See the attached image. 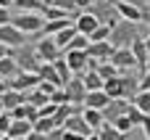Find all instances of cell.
<instances>
[{
	"label": "cell",
	"mask_w": 150,
	"mask_h": 140,
	"mask_svg": "<svg viewBox=\"0 0 150 140\" xmlns=\"http://www.w3.org/2000/svg\"><path fill=\"white\" fill-rule=\"evenodd\" d=\"M55 109H58V103H53V101H47V103H42V106H37V111H40V116H53V114H55Z\"/></svg>",
	"instance_id": "39"
},
{
	"label": "cell",
	"mask_w": 150,
	"mask_h": 140,
	"mask_svg": "<svg viewBox=\"0 0 150 140\" xmlns=\"http://www.w3.org/2000/svg\"><path fill=\"white\" fill-rule=\"evenodd\" d=\"M111 98L105 95V90L100 87V90H87V95H84V103L82 106H90V109H100L103 111V106L108 103Z\"/></svg>",
	"instance_id": "16"
},
{
	"label": "cell",
	"mask_w": 150,
	"mask_h": 140,
	"mask_svg": "<svg viewBox=\"0 0 150 140\" xmlns=\"http://www.w3.org/2000/svg\"><path fill=\"white\" fill-rule=\"evenodd\" d=\"M11 119H13V116H11L8 111H3V114H0V135H8V127H11Z\"/></svg>",
	"instance_id": "40"
},
{
	"label": "cell",
	"mask_w": 150,
	"mask_h": 140,
	"mask_svg": "<svg viewBox=\"0 0 150 140\" xmlns=\"http://www.w3.org/2000/svg\"><path fill=\"white\" fill-rule=\"evenodd\" d=\"M137 90H150V69H145V74H142V79H140Z\"/></svg>",
	"instance_id": "42"
},
{
	"label": "cell",
	"mask_w": 150,
	"mask_h": 140,
	"mask_svg": "<svg viewBox=\"0 0 150 140\" xmlns=\"http://www.w3.org/2000/svg\"><path fill=\"white\" fill-rule=\"evenodd\" d=\"M87 140H100V138H98V132H92V135H87Z\"/></svg>",
	"instance_id": "53"
},
{
	"label": "cell",
	"mask_w": 150,
	"mask_h": 140,
	"mask_svg": "<svg viewBox=\"0 0 150 140\" xmlns=\"http://www.w3.org/2000/svg\"><path fill=\"white\" fill-rule=\"evenodd\" d=\"M0 140H13V138L11 135H0Z\"/></svg>",
	"instance_id": "57"
},
{
	"label": "cell",
	"mask_w": 150,
	"mask_h": 140,
	"mask_svg": "<svg viewBox=\"0 0 150 140\" xmlns=\"http://www.w3.org/2000/svg\"><path fill=\"white\" fill-rule=\"evenodd\" d=\"M121 74V71H119ZM108 77L105 82H103V90H105V95L108 98H124V90H121V77Z\"/></svg>",
	"instance_id": "22"
},
{
	"label": "cell",
	"mask_w": 150,
	"mask_h": 140,
	"mask_svg": "<svg viewBox=\"0 0 150 140\" xmlns=\"http://www.w3.org/2000/svg\"><path fill=\"white\" fill-rule=\"evenodd\" d=\"M37 82H40V74H37V71H21V69H18V74L8 79V87H13V90H21V93H26V90L37 87Z\"/></svg>",
	"instance_id": "7"
},
{
	"label": "cell",
	"mask_w": 150,
	"mask_h": 140,
	"mask_svg": "<svg viewBox=\"0 0 150 140\" xmlns=\"http://www.w3.org/2000/svg\"><path fill=\"white\" fill-rule=\"evenodd\" d=\"M63 130H69V132H76V135H84V138L95 132V130H92V127L84 122V116H82L79 111H76V114H71V116H66V122H63Z\"/></svg>",
	"instance_id": "13"
},
{
	"label": "cell",
	"mask_w": 150,
	"mask_h": 140,
	"mask_svg": "<svg viewBox=\"0 0 150 140\" xmlns=\"http://www.w3.org/2000/svg\"><path fill=\"white\" fill-rule=\"evenodd\" d=\"M142 40H145V48H148V50H150V32H148V34H145V37H142Z\"/></svg>",
	"instance_id": "52"
},
{
	"label": "cell",
	"mask_w": 150,
	"mask_h": 140,
	"mask_svg": "<svg viewBox=\"0 0 150 140\" xmlns=\"http://www.w3.org/2000/svg\"><path fill=\"white\" fill-rule=\"evenodd\" d=\"M74 19L71 16H61V19H45V24H42V34H47V37H53L55 32H61L63 26H69Z\"/></svg>",
	"instance_id": "18"
},
{
	"label": "cell",
	"mask_w": 150,
	"mask_h": 140,
	"mask_svg": "<svg viewBox=\"0 0 150 140\" xmlns=\"http://www.w3.org/2000/svg\"><path fill=\"white\" fill-rule=\"evenodd\" d=\"M76 77H82V82H84V87H87V90H100V87H103V82H105L95 69H87V71H82V74H76Z\"/></svg>",
	"instance_id": "20"
},
{
	"label": "cell",
	"mask_w": 150,
	"mask_h": 140,
	"mask_svg": "<svg viewBox=\"0 0 150 140\" xmlns=\"http://www.w3.org/2000/svg\"><path fill=\"white\" fill-rule=\"evenodd\" d=\"M108 34H111V24L108 21H100L92 32H90V42H98V40H108Z\"/></svg>",
	"instance_id": "33"
},
{
	"label": "cell",
	"mask_w": 150,
	"mask_h": 140,
	"mask_svg": "<svg viewBox=\"0 0 150 140\" xmlns=\"http://www.w3.org/2000/svg\"><path fill=\"white\" fill-rule=\"evenodd\" d=\"M129 103H132V101H127V98H111V101L103 106V119H105V122H113L116 116L127 114Z\"/></svg>",
	"instance_id": "11"
},
{
	"label": "cell",
	"mask_w": 150,
	"mask_h": 140,
	"mask_svg": "<svg viewBox=\"0 0 150 140\" xmlns=\"http://www.w3.org/2000/svg\"><path fill=\"white\" fill-rule=\"evenodd\" d=\"M34 50H37V58L40 61H55L63 50L58 48V42L53 40V37H47V34H42V40L34 45Z\"/></svg>",
	"instance_id": "4"
},
{
	"label": "cell",
	"mask_w": 150,
	"mask_h": 140,
	"mask_svg": "<svg viewBox=\"0 0 150 140\" xmlns=\"http://www.w3.org/2000/svg\"><path fill=\"white\" fill-rule=\"evenodd\" d=\"M45 140H63V127H55V130H50V132L45 135Z\"/></svg>",
	"instance_id": "41"
},
{
	"label": "cell",
	"mask_w": 150,
	"mask_h": 140,
	"mask_svg": "<svg viewBox=\"0 0 150 140\" xmlns=\"http://www.w3.org/2000/svg\"><path fill=\"white\" fill-rule=\"evenodd\" d=\"M66 93H69V103H76V106H82L84 103V95H87V87H84V82H82V77H71L66 85Z\"/></svg>",
	"instance_id": "10"
},
{
	"label": "cell",
	"mask_w": 150,
	"mask_h": 140,
	"mask_svg": "<svg viewBox=\"0 0 150 140\" xmlns=\"http://www.w3.org/2000/svg\"><path fill=\"white\" fill-rule=\"evenodd\" d=\"M145 69H150V50H148V58H145Z\"/></svg>",
	"instance_id": "54"
},
{
	"label": "cell",
	"mask_w": 150,
	"mask_h": 140,
	"mask_svg": "<svg viewBox=\"0 0 150 140\" xmlns=\"http://www.w3.org/2000/svg\"><path fill=\"white\" fill-rule=\"evenodd\" d=\"M11 24L16 29H21L24 34H37V32H42L45 16L42 13H34V11H21L18 16H11Z\"/></svg>",
	"instance_id": "2"
},
{
	"label": "cell",
	"mask_w": 150,
	"mask_h": 140,
	"mask_svg": "<svg viewBox=\"0 0 150 140\" xmlns=\"http://www.w3.org/2000/svg\"><path fill=\"white\" fill-rule=\"evenodd\" d=\"M34 127H32V122L29 119H11V127H8V135L13 140H21L24 135H29Z\"/></svg>",
	"instance_id": "17"
},
{
	"label": "cell",
	"mask_w": 150,
	"mask_h": 140,
	"mask_svg": "<svg viewBox=\"0 0 150 140\" xmlns=\"http://www.w3.org/2000/svg\"><path fill=\"white\" fill-rule=\"evenodd\" d=\"M63 58H66L71 74H82V71L90 69V56H87V50H63Z\"/></svg>",
	"instance_id": "5"
},
{
	"label": "cell",
	"mask_w": 150,
	"mask_h": 140,
	"mask_svg": "<svg viewBox=\"0 0 150 140\" xmlns=\"http://www.w3.org/2000/svg\"><path fill=\"white\" fill-rule=\"evenodd\" d=\"M5 90H8V79H3V77H0V93H5Z\"/></svg>",
	"instance_id": "49"
},
{
	"label": "cell",
	"mask_w": 150,
	"mask_h": 140,
	"mask_svg": "<svg viewBox=\"0 0 150 140\" xmlns=\"http://www.w3.org/2000/svg\"><path fill=\"white\" fill-rule=\"evenodd\" d=\"M24 101H26V93H21V90H13V87H8L5 93H0V103H3V109H5V111H11V109L21 106Z\"/></svg>",
	"instance_id": "15"
},
{
	"label": "cell",
	"mask_w": 150,
	"mask_h": 140,
	"mask_svg": "<svg viewBox=\"0 0 150 140\" xmlns=\"http://www.w3.org/2000/svg\"><path fill=\"white\" fill-rule=\"evenodd\" d=\"M145 24H148V32H150V13H145Z\"/></svg>",
	"instance_id": "55"
},
{
	"label": "cell",
	"mask_w": 150,
	"mask_h": 140,
	"mask_svg": "<svg viewBox=\"0 0 150 140\" xmlns=\"http://www.w3.org/2000/svg\"><path fill=\"white\" fill-rule=\"evenodd\" d=\"M50 101H53V103H69V93H66V87H55L53 95H50Z\"/></svg>",
	"instance_id": "38"
},
{
	"label": "cell",
	"mask_w": 150,
	"mask_h": 140,
	"mask_svg": "<svg viewBox=\"0 0 150 140\" xmlns=\"http://www.w3.org/2000/svg\"><path fill=\"white\" fill-rule=\"evenodd\" d=\"M76 3V11H90V5H92V0H74Z\"/></svg>",
	"instance_id": "45"
},
{
	"label": "cell",
	"mask_w": 150,
	"mask_h": 140,
	"mask_svg": "<svg viewBox=\"0 0 150 140\" xmlns=\"http://www.w3.org/2000/svg\"><path fill=\"white\" fill-rule=\"evenodd\" d=\"M47 3H50V0H45V5H47Z\"/></svg>",
	"instance_id": "59"
},
{
	"label": "cell",
	"mask_w": 150,
	"mask_h": 140,
	"mask_svg": "<svg viewBox=\"0 0 150 140\" xmlns=\"http://www.w3.org/2000/svg\"><path fill=\"white\" fill-rule=\"evenodd\" d=\"M129 50H132V56H134L137 66H142V71H145V58H148V48H145V40H142V34H140V37H134V42L129 45Z\"/></svg>",
	"instance_id": "19"
},
{
	"label": "cell",
	"mask_w": 150,
	"mask_h": 140,
	"mask_svg": "<svg viewBox=\"0 0 150 140\" xmlns=\"http://www.w3.org/2000/svg\"><path fill=\"white\" fill-rule=\"evenodd\" d=\"M127 3H134V5H140V8H145V0H127Z\"/></svg>",
	"instance_id": "50"
},
{
	"label": "cell",
	"mask_w": 150,
	"mask_h": 140,
	"mask_svg": "<svg viewBox=\"0 0 150 140\" xmlns=\"http://www.w3.org/2000/svg\"><path fill=\"white\" fill-rule=\"evenodd\" d=\"M132 103H134L142 114H150V90H137L134 98H132Z\"/></svg>",
	"instance_id": "30"
},
{
	"label": "cell",
	"mask_w": 150,
	"mask_h": 140,
	"mask_svg": "<svg viewBox=\"0 0 150 140\" xmlns=\"http://www.w3.org/2000/svg\"><path fill=\"white\" fill-rule=\"evenodd\" d=\"M13 58H16V64H18L21 71H37L40 64H42V61L37 58V50H34V48H26V45L13 48Z\"/></svg>",
	"instance_id": "3"
},
{
	"label": "cell",
	"mask_w": 150,
	"mask_h": 140,
	"mask_svg": "<svg viewBox=\"0 0 150 140\" xmlns=\"http://www.w3.org/2000/svg\"><path fill=\"white\" fill-rule=\"evenodd\" d=\"M119 77H121V90H124V98H127V101H132V98H134V93H137L140 79H137L134 74H124V71H121Z\"/></svg>",
	"instance_id": "21"
},
{
	"label": "cell",
	"mask_w": 150,
	"mask_h": 140,
	"mask_svg": "<svg viewBox=\"0 0 150 140\" xmlns=\"http://www.w3.org/2000/svg\"><path fill=\"white\" fill-rule=\"evenodd\" d=\"M82 116H84V122L92 127V130H98L105 119H103V111L100 109H90V106H84V111H82Z\"/></svg>",
	"instance_id": "26"
},
{
	"label": "cell",
	"mask_w": 150,
	"mask_h": 140,
	"mask_svg": "<svg viewBox=\"0 0 150 140\" xmlns=\"http://www.w3.org/2000/svg\"><path fill=\"white\" fill-rule=\"evenodd\" d=\"M74 34H76V26H74V21H71L69 26H63L61 32H55V34H53V40H55V42H58V48L63 50V48L69 45V40H71Z\"/></svg>",
	"instance_id": "28"
},
{
	"label": "cell",
	"mask_w": 150,
	"mask_h": 140,
	"mask_svg": "<svg viewBox=\"0 0 150 140\" xmlns=\"http://www.w3.org/2000/svg\"><path fill=\"white\" fill-rule=\"evenodd\" d=\"M127 116H129V122L137 127V124H142V119H145V114L134 106V103H129V109H127Z\"/></svg>",
	"instance_id": "36"
},
{
	"label": "cell",
	"mask_w": 150,
	"mask_h": 140,
	"mask_svg": "<svg viewBox=\"0 0 150 140\" xmlns=\"http://www.w3.org/2000/svg\"><path fill=\"white\" fill-rule=\"evenodd\" d=\"M87 45H90V37L82 34V32H76V34L69 40V45H66L63 50H87Z\"/></svg>",
	"instance_id": "31"
},
{
	"label": "cell",
	"mask_w": 150,
	"mask_h": 140,
	"mask_svg": "<svg viewBox=\"0 0 150 140\" xmlns=\"http://www.w3.org/2000/svg\"><path fill=\"white\" fill-rule=\"evenodd\" d=\"M50 64L55 66V71H58V77H61V82H63V85L74 77V74H71V69H69V64H66V58H63V53H61L55 61H50Z\"/></svg>",
	"instance_id": "29"
},
{
	"label": "cell",
	"mask_w": 150,
	"mask_h": 140,
	"mask_svg": "<svg viewBox=\"0 0 150 140\" xmlns=\"http://www.w3.org/2000/svg\"><path fill=\"white\" fill-rule=\"evenodd\" d=\"M134 37H140V21H127V19H119L108 34L113 48H129L134 42Z\"/></svg>",
	"instance_id": "1"
},
{
	"label": "cell",
	"mask_w": 150,
	"mask_h": 140,
	"mask_svg": "<svg viewBox=\"0 0 150 140\" xmlns=\"http://www.w3.org/2000/svg\"><path fill=\"white\" fill-rule=\"evenodd\" d=\"M3 56H13V48H8V45L0 42V58H3Z\"/></svg>",
	"instance_id": "48"
},
{
	"label": "cell",
	"mask_w": 150,
	"mask_h": 140,
	"mask_svg": "<svg viewBox=\"0 0 150 140\" xmlns=\"http://www.w3.org/2000/svg\"><path fill=\"white\" fill-rule=\"evenodd\" d=\"M111 53H113L111 40H98V42H90V45H87V56H90L92 61H108Z\"/></svg>",
	"instance_id": "12"
},
{
	"label": "cell",
	"mask_w": 150,
	"mask_h": 140,
	"mask_svg": "<svg viewBox=\"0 0 150 140\" xmlns=\"http://www.w3.org/2000/svg\"><path fill=\"white\" fill-rule=\"evenodd\" d=\"M111 124H113V127H116L119 132H127V135H129V130L134 127V124L129 122V116H127V114H121V116H116V119H113Z\"/></svg>",
	"instance_id": "35"
},
{
	"label": "cell",
	"mask_w": 150,
	"mask_h": 140,
	"mask_svg": "<svg viewBox=\"0 0 150 140\" xmlns=\"http://www.w3.org/2000/svg\"><path fill=\"white\" fill-rule=\"evenodd\" d=\"M3 111H5V109H3V103H0V114H3Z\"/></svg>",
	"instance_id": "58"
},
{
	"label": "cell",
	"mask_w": 150,
	"mask_h": 140,
	"mask_svg": "<svg viewBox=\"0 0 150 140\" xmlns=\"http://www.w3.org/2000/svg\"><path fill=\"white\" fill-rule=\"evenodd\" d=\"M79 111V106L76 103H58V109H55V114H53V119H55V124L58 127H63V122H66V116H71V114H76Z\"/></svg>",
	"instance_id": "24"
},
{
	"label": "cell",
	"mask_w": 150,
	"mask_h": 140,
	"mask_svg": "<svg viewBox=\"0 0 150 140\" xmlns=\"http://www.w3.org/2000/svg\"><path fill=\"white\" fill-rule=\"evenodd\" d=\"M108 61H111L113 66H119V71H129V69L137 66V61H134V56H132L129 48H113V53H111Z\"/></svg>",
	"instance_id": "9"
},
{
	"label": "cell",
	"mask_w": 150,
	"mask_h": 140,
	"mask_svg": "<svg viewBox=\"0 0 150 140\" xmlns=\"http://www.w3.org/2000/svg\"><path fill=\"white\" fill-rule=\"evenodd\" d=\"M8 21H11V13H8V8L0 5V24H8Z\"/></svg>",
	"instance_id": "47"
},
{
	"label": "cell",
	"mask_w": 150,
	"mask_h": 140,
	"mask_svg": "<svg viewBox=\"0 0 150 140\" xmlns=\"http://www.w3.org/2000/svg\"><path fill=\"white\" fill-rule=\"evenodd\" d=\"M98 138L100 140H127V132H119L111 122H103L98 127Z\"/></svg>",
	"instance_id": "23"
},
{
	"label": "cell",
	"mask_w": 150,
	"mask_h": 140,
	"mask_svg": "<svg viewBox=\"0 0 150 140\" xmlns=\"http://www.w3.org/2000/svg\"><path fill=\"white\" fill-rule=\"evenodd\" d=\"M47 5H55V8H61V11H66V13H74V11H76V3H74V0H50Z\"/></svg>",
	"instance_id": "37"
},
{
	"label": "cell",
	"mask_w": 150,
	"mask_h": 140,
	"mask_svg": "<svg viewBox=\"0 0 150 140\" xmlns=\"http://www.w3.org/2000/svg\"><path fill=\"white\" fill-rule=\"evenodd\" d=\"M16 74H18L16 58H13V56H3V58H0V77H3V79H11V77H16Z\"/></svg>",
	"instance_id": "25"
},
{
	"label": "cell",
	"mask_w": 150,
	"mask_h": 140,
	"mask_svg": "<svg viewBox=\"0 0 150 140\" xmlns=\"http://www.w3.org/2000/svg\"><path fill=\"white\" fill-rule=\"evenodd\" d=\"M113 8H116L119 19H127V21H145V8H140V5H134V3L113 0Z\"/></svg>",
	"instance_id": "6"
},
{
	"label": "cell",
	"mask_w": 150,
	"mask_h": 140,
	"mask_svg": "<svg viewBox=\"0 0 150 140\" xmlns=\"http://www.w3.org/2000/svg\"><path fill=\"white\" fill-rule=\"evenodd\" d=\"M98 24H100V19H98L92 11H79V16L74 19V26H76V32H82V34H87V37H90V32H92Z\"/></svg>",
	"instance_id": "14"
},
{
	"label": "cell",
	"mask_w": 150,
	"mask_h": 140,
	"mask_svg": "<svg viewBox=\"0 0 150 140\" xmlns=\"http://www.w3.org/2000/svg\"><path fill=\"white\" fill-rule=\"evenodd\" d=\"M63 140H87L84 135H76V132H69V130H63Z\"/></svg>",
	"instance_id": "44"
},
{
	"label": "cell",
	"mask_w": 150,
	"mask_h": 140,
	"mask_svg": "<svg viewBox=\"0 0 150 140\" xmlns=\"http://www.w3.org/2000/svg\"><path fill=\"white\" fill-rule=\"evenodd\" d=\"M142 132H145V140H150V114H145V119H142Z\"/></svg>",
	"instance_id": "43"
},
{
	"label": "cell",
	"mask_w": 150,
	"mask_h": 140,
	"mask_svg": "<svg viewBox=\"0 0 150 140\" xmlns=\"http://www.w3.org/2000/svg\"><path fill=\"white\" fill-rule=\"evenodd\" d=\"M0 5H3V8H11V5H13V0H0Z\"/></svg>",
	"instance_id": "51"
},
{
	"label": "cell",
	"mask_w": 150,
	"mask_h": 140,
	"mask_svg": "<svg viewBox=\"0 0 150 140\" xmlns=\"http://www.w3.org/2000/svg\"><path fill=\"white\" fill-rule=\"evenodd\" d=\"M92 69H95V71H98L103 79H108V77H116V74H119V66H113L111 61H98Z\"/></svg>",
	"instance_id": "32"
},
{
	"label": "cell",
	"mask_w": 150,
	"mask_h": 140,
	"mask_svg": "<svg viewBox=\"0 0 150 140\" xmlns=\"http://www.w3.org/2000/svg\"><path fill=\"white\" fill-rule=\"evenodd\" d=\"M13 8L21 13V11H34V13H42L45 11V0H13Z\"/></svg>",
	"instance_id": "27"
},
{
	"label": "cell",
	"mask_w": 150,
	"mask_h": 140,
	"mask_svg": "<svg viewBox=\"0 0 150 140\" xmlns=\"http://www.w3.org/2000/svg\"><path fill=\"white\" fill-rule=\"evenodd\" d=\"M145 13H150V0H145Z\"/></svg>",
	"instance_id": "56"
},
{
	"label": "cell",
	"mask_w": 150,
	"mask_h": 140,
	"mask_svg": "<svg viewBox=\"0 0 150 140\" xmlns=\"http://www.w3.org/2000/svg\"><path fill=\"white\" fill-rule=\"evenodd\" d=\"M32 127H34L37 132H42V135H47V132H50V130H55L58 124H55V119H53V116H40V119H37V122H34Z\"/></svg>",
	"instance_id": "34"
},
{
	"label": "cell",
	"mask_w": 150,
	"mask_h": 140,
	"mask_svg": "<svg viewBox=\"0 0 150 140\" xmlns=\"http://www.w3.org/2000/svg\"><path fill=\"white\" fill-rule=\"evenodd\" d=\"M24 40H26V34H24L21 29H16L11 21H8V24H0V42H3V45L18 48V45H24Z\"/></svg>",
	"instance_id": "8"
},
{
	"label": "cell",
	"mask_w": 150,
	"mask_h": 140,
	"mask_svg": "<svg viewBox=\"0 0 150 140\" xmlns=\"http://www.w3.org/2000/svg\"><path fill=\"white\" fill-rule=\"evenodd\" d=\"M21 140H45V135H42V132H37V130H32L29 135H24Z\"/></svg>",
	"instance_id": "46"
}]
</instances>
